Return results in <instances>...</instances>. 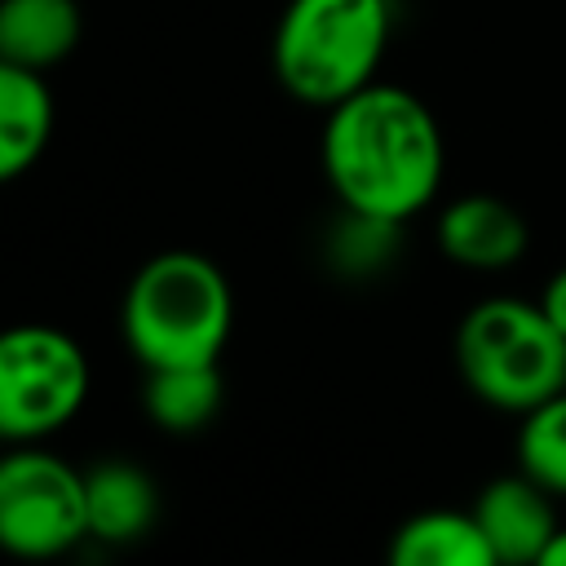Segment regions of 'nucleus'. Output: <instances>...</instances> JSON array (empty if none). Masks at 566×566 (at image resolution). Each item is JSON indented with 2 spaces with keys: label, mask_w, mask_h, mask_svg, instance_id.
<instances>
[{
  "label": "nucleus",
  "mask_w": 566,
  "mask_h": 566,
  "mask_svg": "<svg viewBox=\"0 0 566 566\" xmlns=\"http://www.w3.org/2000/svg\"><path fill=\"white\" fill-rule=\"evenodd\" d=\"M531 243L526 217L500 195H464L438 217V248L464 270H509Z\"/></svg>",
  "instance_id": "6e6552de"
},
{
  "label": "nucleus",
  "mask_w": 566,
  "mask_h": 566,
  "mask_svg": "<svg viewBox=\"0 0 566 566\" xmlns=\"http://www.w3.org/2000/svg\"><path fill=\"white\" fill-rule=\"evenodd\" d=\"M389 31V0H287L270 44L274 80L296 102L327 111L376 80Z\"/></svg>",
  "instance_id": "7ed1b4c3"
},
{
  "label": "nucleus",
  "mask_w": 566,
  "mask_h": 566,
  "mask_svg": "<svg viewBox=\"0 0 566 566\" xmlns=\"http://www.w3.org/2000/svg\"><path fill=\"white\" fill-rule=\"evenodd\" d=\"M88 539V486L62 455L18 442L0 464V544L13 557H57Z\"/></svg>",
  "instance_id": "423d86ee"
},
{
  "label": "nucleus",
  "mask_w": 566,
  "mask_h": 566,
  "mask_svg": "<svg viewBox=\"0 0 566 566\" xmlns=\"http://www.w3.org/2000/svg\"><path fill=\"white\" fill-rule=\"evenodd\" d=\"M53 93L40 71L0 62V177H22L49 146Z\"/></svg>",
  "instance_id": "9d476101"
},
{
  "label": "nucleus",
  "mask_w": 566,
  "mask_h": 566,
  "mask_svg": "<svg viewBox=\"0 0 566 566\" xmlns=\"http://www.w3.org/2000/svg\"><path fill=\"white\" fill-rule=\"evenodd\" d=\"M398 230H402V221H385V217H367V212L340 208V221L327 234V261L345 279H367V274H376V270H385L394 261Z\"/></svg>",
  "instance_id": "2eb2a0df"
},
{
  "label": "nucleus",
  "mask_w": 566,
  "mask_h": 566,
  "mask_svg": "<svg viewBox=\"0 0 566 566\" xmlns=\"http://www.w3.org/2000/svg\"><path fill=\"white\" fill-rule=\"evenodd\" d=\"M84 18L75 0H4L0 4V62L31 71L57 66L80 44Z\"/></svg>",
  "instance_id": "9b49d317"
},
{
  "label": "nucleus",
  "mask_w": 566,
  "mask_h": 566,
  "mask_svg": "<svg viewBox=\"0 0 566 566\" xmlns=\"http://www.w3.org/2000/svg\"><path fill=\"white\" fill-rule=\"evenodd\" d=\"M517 469L544 491L566 495V389L522 411L517 424Z\"/></svg>",
  "instance_id": "4468645a"
},
{
  "label": "nucleus",
  "mask_w": 566,
  "mask_h": 566,
  "mask_svg": "<svg viewBox=\"0 0 566 566\" xmlns=\"http://www.w3.org/2000/svg\"><path fill=\"white\" fill-rule=\"evenodd\" d=\"M142 402L164 433H199L221 411V371L217 363L146 367Z\"/></svg>",
  "instance_id": "ddd939ff"
},
{
  "label": "nucleus",
  "mask_w": 566,
  "mask_h": 566,
  "mask_svg": "<svg viewBox=\"0 0 566 566\" xmlns=\"http://www.w3.org/2000/svg\"><path fill=\"white\" fill-rule=\"evenodd\" d=\"M539 305H544V314L553 318V327L566 336V270H557V274L544 283V292H539Z\"/></svg>",
  "instance_id": "dca6fc26"
},
{
  "label": "nucleus",
  "mask_w": 566,
  "mask_h": 566,
  "mask_svg": "<svg viewBox=\"0 0 566 566\" xmlns=\"http://www.w3.org/2000/svg\"><path fill=\"white\" fill-rule=\"evenodd\" d=\"M473 517L495 553V562L504 566H526L539 562L544 544L557 531V513H553V491H544L535 478H526L522 469L509 478H495L482 486Z\"/></svg>",
  "instance_id": "0eeeda50"
},
{
  "label": "nucleus",
  "mask_w": 566,
  "mask_h": 566,
  "mask_svg": "<svg viewBox=\"0 0 566 566\" xmlns=\"http://www.w3.org/2000/svg\"><path fill=\"white\" fill-rule=\"evenodd\" d=\"M88 398V358L75 336L49 323L9 327L0 340V433L40 442L57 433Z\"/></svg>",
  "instance_id": "39448f33"
},
{
  "label": "nucleus",
  "mask_w": 566,
  "mask_h": 566,
  "mask_svg": "<svg viewBox=\"0 0 566 566\" xmlns=\"http://www.w3.org/2000/svg\"><path fill=\"white\" fill-rule=\"evenodd\" d=\"M455 367L473 398L522 416L566 389V336L539 301L486 296L460 318Z\"/></svg>",
  "instance_id": "20e7f679"
},
{
  "label": "nucleus",
  "mask_w": 566,
  "mask_h": 566,
  "mask_svg": "<svg viewBox=\"0 0 566 566\" xmlns=\"http://www.w3.org/2000/svg\"><path fill=\"white\" fill-rule=\"evenodd\" d=\"M88 535L102 544H133L159 517V486L133 460H102L84 473Z\"/></svg>",
  "instance_id": "1a4fd4ad"
},
{
  "label": "nucleus",
  "mask_w": 566,
  "mask_h": 566,
  "mask_svg": "<svg viewBox=\"0 0 566 566\" xmlns=\"http://www.w3.org/2000/svg\"><path fill=\"white\" fill-rule=\"evenodd\" d=\"M535 566H566V526H557L553 531V539L544 544V553H539V562Z\"/></svg>",
  "instance_id": "f3484780"
},
{
  "label": "nucleus",
  "mask_w": 566,
  "mask_h": 566,
  "mask_svg": "<svg viewBox=\"0 0 566 566\" xmlns=\"http://www.w3.org/2000/svg\"><path fill=\"white\" fill-rule=\"evenodd\" d=\"M234 323V296L217 261L190 248L150 256L119 310V332L142 367L217 363Z\"/></svg>",
  "instance_id": "f03ea898"
},
{
  "label": "nucleus",
  "mask_w": 566,
  "mask_h": 566,
  "mask_svg": "<svg viewBox=\"0 0 566 566\" xmlns=\"http://www.w3.org/2000/svg\"><path fill=\"white\" fill-rule=\"evenodd\" d=\"M447 150L433 111L398 88L371 80L323 119V172L340 208L411 221L442 186Z\"/></svg>",
  "instance_id": "f257e3e1"
},
{
  "label": "nucleus",
  "mask_w": 566,
  "mask_h": 566,
  "mask_svg": "<svg viewBox=\"0 0 566 566\" xmlns=\"http://www.w3.org/2000/svg\"><path fill=\"white\" fill-rule=\"evenodd\" d=\"M389 562L394 566H491L495 553L469 513L455 509H429L407 517L394 539H389Z\"/></svg>",
  "instance_id": "f8f14e48"
}]
</instances>
